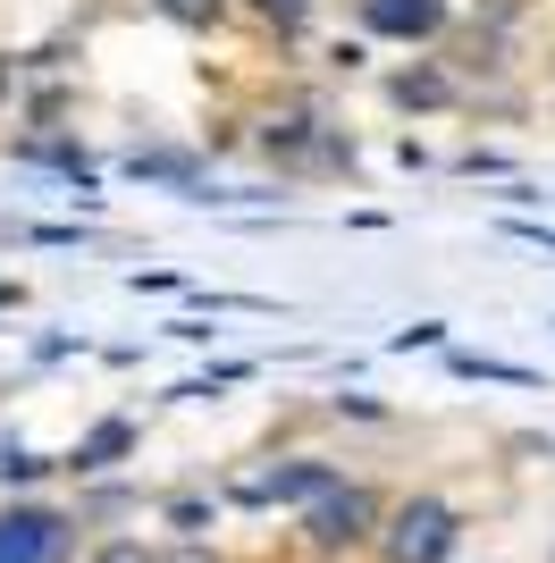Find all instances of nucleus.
Segmentation results:
<instances>
[{"label": "nucleus", "mask_w": 555, "mask_h": 563, "mask_svg": "<svg viewBox=\"0 0 555 563\" xmlns=\"http://www.w3.org/2000/svg\"><path fill=\"white\" fill-rule=\"evenodd\" d=\"M244 143H253L278 177H295V186H328V177H353V168H362L353 126L328 110V93H303V85L261 93L253 118H244Z\"/></svg>", "instance_id": "nucleus-1"}, {"label": "nucleus", "mask_w": 555, "mask_h": 563, "mask_svg": "<svg viewBox=\"0 0 555 563\" xmlns=\"http://www.w3.org/2000/svg\"><path fill=\"white\" fill-rule=\"evenodd\" d=\"M210 488L228 496V514H312L328 488H346V463L320 454V446H303V454H253V463L219 471Z\"/></svg>", "instance_id": "nucleus-2"}, {"label": "nucleus", "mask_w": 555, "mask_h": 563, "mask_svg": "<svg viewBox=\"0 0 555 563\" xmlns=\"http://www.w3.org/2000/svg\"><path fill=\"white\" fill-rule=\"evenodd\" d=\"M388 488H370V479H346V488H328L312 514H295V555L312 563H353L379 547V530H388Z\"/></svg>", "instance_id": "nucleus-3"}, {"label": "nucleus", "mask_w": 555, "mask_h": 563, "mask_svg": "<svg viewBox=\"0 0 555 563\" xmlns=\"http://www.w3.org/2000/svg\"><path fill=\"white\" fill-rule=\"evenodd\" d=\"M463 539H471V521H463L455 496H438V488H404V496L388 505V530H379L370 563H455Z\"/></svg>", "instance_id": "nucleus-4"}, {"label": "nucleus", "mask_w": 555, "mask_h": 563, "mask_svg": "<svg viewBox=\"0 0 555 563\" xmlns=\"http://www.w3.org/2000/svg\"><path fill=\"white\" fill-rule=\"evenodd\" d=\"M92 521L51 496H0V563H85Z\"/></svg>", "instance_id": "nucleus-5"}, {"label": "nucleus", "mask_w": 555, "mask_h": 563, "mask_svg": "<svg viewBox=\"0 0 555 563\" xmlns=\"http://www.w3.org/2000/svg\"><path fill=\"white\" fill-rule=\"evenodd\" d=\"M362 43H404V51H446L455 43V0H353Z\"/></svg>", "instance_id": "nucleus-6"}, {"label": "nucleus", "mask_w": 555, "mask_h": 563, "mask_svg": "<svg viewBox=\"0 0 555 563\" xmlns=\"http://www.w3.org/2000/svg\"><path fill=\"white\" fill-rule=\"evenodd\" d=\"M379 93H388V110H404V118H446V110H471V85H463V68L446 59V51H421V59L388 68V76H379Z\"/></svg>", "instance_id": "nucleus-7"}, {"label": "nucleus", "mask_w": 555, "mask_h": 563, "mask_svg": "<svg viewBox=\"0 0 555 563\" xmlns=\"http://www.w3.org/2000/svg\"><path fill=\"white\" fill-rule=\"evenodd\" d=\"M9 161L51 168V177H68V186H92V143L76 135V118H59V126H18V135H9Z\"/></svg>", "instance_id": "nucleus-8"}, {"label": "nucleus", "mask_w": 555, "mask_h": 563, "mask_svg": "<svg viewBox=\"0 0 555 563\" xmlns=\"http://www.w3.org/2000/svg\"><path fill=\"white\" fill-rule=\"evenodd\" d=\"M135 446H143V421H135V412H101V421H92L85 438H76V446L59 454V463H68V479H76V488H92V479H110V471L127 463Z\"/></svg>", "instance_id": "nucleus-9"}, {"label": "nucleus", "mask_w": 555, "mask_h": 563, "mask_svg": "<svg viewBox=\"0 0 555 563\" xmlns=\"http://www.w3.org/2000/svg\"><path fill=\"white\" fill-rule=\"evenodd\" d=\"M127 177H135V186H168V194H185V202H210V161L185 152V143H135V152H127Z\"/></svg>", "instance_id": "nucleus-10"}, {"label": "nucleus", "mask_w": 555, "mask_h": 563, "mask_svg": "<svg viewBox=\"0 0 555 563\" xmlns=\"http://www.w3.org/2000/svg\"><path fill=\"white\" fill-rule=\"evenodd\" d=\"M236 18L253 25L261 43H278V51H303L312 34H320L328 0H236Z\"/></svg>", "instance_id": "nucleus-11"}, {"label": "nucleus", "mask_w": 555, "mask_h": 563, "mask_svg": "<svg viewBox=\"0 0 555 563\" xmlns=\"http://www.w3.org/2000/svg\"><path fill=\"white\" fill-rule=\"evenodd\" d=\"M219 514H228V496H219V488H168L161 496V530H177V539L219 530Z\"/></svg>", "instance_id": "nucleus-12"}, {"label": "nucleus", "mask_w": 555, "mask_h": 563, "mask_svg": "<svg viewBox=\"0 0 555 563\" xmlns=\"http://www.w3.org/2000/svg\"><path fill=\"white\" fill-rule=\"evenodd\" d=\"M152 18H168L177 34H228V25H244L236 18V0H143Z\"/></svg>", "instance_id": "nucleus-13"}, {"label": "nucleus", "mask_w": 555, "mask_h": 563, "mask_svg": "<svg viewBox=\"0 0 555 563\" xmlns=\"http://www.w3.org/2000/svg\"><path fill=\"white\" fill-rule=\"evenodd\" d=\"M446 371L455 378H497V387H531V396L547 387L531 362H497V353H463V345H446Z\"/></svg>", "instance_id": "nucleus-14"}, {"label": "nucleus", "mask_w": 555, "mask_h": 563, "mask_svg": "<svg viewBox=\"0 0 555 563\" xmlns=\"http://www.w3.org/2000/svg\"><path fill=\"white\" fill-rule=\"evenodd\" d=\"M244 378H261V362H210V371L177 378V387H168V404H210V396H228V387H244Z\"/></svg>", "instance_id": "nucleus-15"}, {"label": "nucleus", "mask_w": 555, "mask_h": 563, "mask_svg": "<svg viewBox=\"0 0 555 563\" xmlns=\"http://www.w3.org/2000/svg\"><path fill=\"white\" fill-rule=\"evenodd\" d=\"M51 471H68V463H59V454L18 446V438H0V488H43Z\"/></svg>", "instance_id": "nucleus-16"}, {"label": "nucleus", "mask_w": 555, "mask_h": 563, "mask_svg": "<svg viewBox=\"0 0 555 563\" xmlns=\"http://www.w3.org/2000/svg\"><path fill=\"white\" fill-rule=\"evenodd\" d=\"M76 514L101 530V521H118V514H135V488H118V479H92V488H76Z\"/></svg>", "instance_id": "nucleus-17"}, {"label": "nucleus", "mask_w": 555, "mask_h": 563, "mask_svg": "<svg viewBox=\"0 0 555 563\" xmlns=\"http://www.w3.org/2000/svg\"><path fill=\"white\" fill-rule=\"evenodd\" d=\"M85 563H161V547H152V539H127V530H101V539L85 547Z\"/></svg>", "instance_id": "nucleus-18"}, {"label": "nucleus", "mask_w": 555, "mask_h": 563, "mask_svg": "<svg viewBox=\"0 0 555 563\" xmlns=\"http://www.w3.org/2000/svg\"><path fill=\"white\" fill-rule=\"evenodd\" d=\"M446 345V320H413V329H395L388 353H438Z\"/></svg>", "instance_id": "nucleus-19"}, {"label": "nucleus", "mask_w": 555, "mask_h": 563, "mask_svg": "<svg viewBox=\"0 0 555 563\" xmlns=\"http://www.w3.org/2000/svg\"><path fill=\"white\" fill-rule=\"evenodd\" d=\"M328 421H388V404H379V396H346V387H337V396H328Z\"/></svg>", "instance_id": "nucleus-20"}, {"label": "nucleus", "mask_w": 555, "mask_h": 563, "mask_svg": "<svg viewBox=\"0 0 555 563\" xmlns=\"http://www.w3.org/2000/svg\"><path fill=\"white\" fill-rule=\"evenodd\" d=\"M161 563H236V555H228V547H210V539H168Z\"/></svg>", "instance_id": "nucleus-21"}, {"label": "nucleus", "mask_w": 555, "mask_h": 563, "mask_svg": "<svg viewBox=\"0 0 555 563\" xmlns=\"http://www.w3.org/2000/svg\"><path fill=\"white\" fill-rule=\"evenodd\" d=\"M0 126H18V51H0Z\"/></svg>", "instance_id": "nucleus-22"}, {"label": "nucleus", "mask_w": 555, "mask_h": 563, "mask_svg": "<svg viewBox=\"0 0 555 563\" xmlns=\"http://www.w3.org/2000/svg\"><path fill=\"white\" fill-rule=\"evenodd\" d=\"M168 336H177V345H210L219 329H210V311H185V320H168Z\"/></svg>", "instance_id": "nucleus-23"}, {"label": "nucleus", "mask_w": 555, "mask_h": 563, "mask_svg": "<svg viewBox=\"0 0 555 563\" xmlns=\"http://www.w3.org/2000/svg\"><path fill=\"white\" fill-rule=\"evenodd\" d=\"M328 68H337V76H362L370 68V43H328Z\"/></svg>", "instance_id": "nucleus-24"}, {"label": "nucleus", "mask_w": 555, "mask_h": 563, "mask_svg": "<svg viewBox=\"0 0 555 563\" xmlns=\"http://www.w3.org/2000/svg\"><path fill=\"white\" fill-rule=\"evenodd\" d=\"M127 286H135V295H177L185 278H177V269H135V278H127Z\"/></svg>", "instance_id": "nucleus-25"}, {"label": "nucleus", "mask_w": 555, "mask_h": 563, "mask_svg": "<svg viewBox=\"0 0 555 563\" xmlns=\"http://www.w3.org/2000/svg\"><path fill=\"white\" fill-rule=\"evenodd\" d=\"M68 353H85V336H43V345H34V362H68Z\"/></svg>", "instance_id": "nucleus-26"}, {"label": "nucleus", "mask_w": 555, "mask_h": 563, "mask_svg": "<svg viewBox=\"0 0 555 563\" xmlns=\"http://www.w3.org/2000/svg\"><path fill=\"white\" fill-rule=\"evenodd\" d=\"M18 303H25V286H18V278H0V311H18Z\"/></svg>", "instance_id": "nucleus-27"}, {"label": "nucleus", "mask_w": 555, "mask_h": 563, "mask_svg": "<svg viewBox=\"0 0 555 563\" xmlns=\"http://www.w3.org/2000/svg\"><path fill=\"white\" fill-rule=\"evenodd\" d=\"M286 563H312V555H286Z\"/></svg>", "instance_id": "nucleus-28"}]
</instances>
